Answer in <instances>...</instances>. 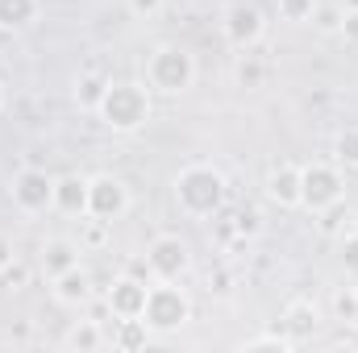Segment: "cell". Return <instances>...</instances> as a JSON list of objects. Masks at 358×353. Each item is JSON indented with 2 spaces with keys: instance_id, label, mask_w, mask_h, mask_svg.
I'll list each match as a JSON object with an SVG mask.
<instances>
[{
  "instance_id": "obj_17",
  "label": "cell",
  "mask_w": 358,
  "mask_h": 353,
  "mask_svg": "<svg viewBox=\"0 0 358 353\" xmlns=\"http://www.w3.org/2000/svg\"><path fill=\"white\" fill-rule=\"evenodd\" d=\"M150 324L142 320V316H129V320H117V333H113V345L117 350H125V353H134V350H146L150 345Z\"/></svg>"
},
{
  "instance_id": "obj_16",
  "label": "cell",
  "mask_w": 358,
  "mask_h": 353,
  "mask_svg": "<svg viewBox=\"0 0 358 353\" xmlns=\"http://www.w3.org/2000/svg\"><path fill=\"white\" fill-rule=\"evenodd\" d=\"M42 17V0H0V29L17 33Z\"/></svg>"
},
{
  "instance_id": "obj_28",
  "label": "cell",
  "mask_w": 358,
  "mask_h": 353,
  "mask_svg": "<svg viewBox=\"0 0 358 353\" xmlns=\"http://www.w3.org/2000/svg\"><path fill=\"white\" fill-rule=\"evenodd\" d=\"M263 229V220H259V212L255 208H242V212H234V233L246 241V237H255Z\"/></svg>"
},
{
  "instance_id": "obj_20",
  "label": "cell",
  "mask_w": 358,
  "mask_h": 353,
  "mask_svg": "<svg viewBox=\"0 0 358 353\" xmlns=\"http://www.w3.org/2000/svg\"><path fill=\"white\" fill-rule=\"evenodd\" d=\"M334 163L342 171H358V125L338 129V137H334Z\"/></svg>"
},
{
  "instance_id": "obj_5",
  "label": "cell",
  "mask_w": 358,
  "mask_h": 353,
  "mask_svg": "<svg viewBox=\"0 0 358 353\" xmlns=\"http://www.w3.org/2000/svg\"><path fill=\"white\" fill-rule=\"evenodd\" d=\"M346 200V171L338 163H304L300 167V208L321 216L325 208Z\"/></svg>"
},
{
  "instance_id": "obj_23",
  "label": "cell",
  "mask_w": 358,
  "mask_h": 353,
  "mask_svg": "<svg viewBox=\"0 0 358 353\" xmlns=\"http://www.w3.org/2000/svg\"><path fill=\"white\" fill-rule=\"evenodd\" d=\"M317 4H321V0H275V13H279V21H287V25H308L313 13H317Z\"/></svg>"
},
{
  "instance_id": "obj_22",
  "label": "cell",
  "mask_w": 358,
  "mask_h": 353,
  "mask_svg": "<svg viewBox=\"0 0 358 353\" xmlns=\"http://www.w3.org/2000/svg\"><path fill=\"white\" fill-rule=\"evenodd\" d=\"M242 353H255V350H275V353H292L296 345L283 337V329L275 324V329H267V333H255V337H246L242 345H238Z\"/></svg>"
},
{
  "instance_id": "obj_1",
  "label": "cell",
  "mask_w": 358,
  "mask_h": 353,
  "mask_svg": "<svg viewBox=\"0 0 358 353\" xmlns=\"http://www.w3.org/2000/svg\"><path fill=\"white\" fill-rule=\"evenodd\" d=\"M171 195H176V208L187 220H213V216L225 212L229 183H225V175L213 163H187L171 179Z\"/></svg>"
},
{
  "instance_id": "obj_10",
  "label": "cell",
  "mask_w": 358,
  "mask_h": 353,
  "mask_svg": "<svg viewBox=\"0 0 358 353\" xmlns=\"http://www.w3.org/2000/svg\"><path fill=\"white\" fill-rule=\"evenodd\" d=\"M146 291H150V283L146 278H138V274H117L113 278V287L104 291V303H108V316H117V320H129V316H142V308H146Z\"/></svg>"
},
{
  "instance_id": "obj_13",
  "label": "cell",
  "mask_w": 358,
  "mask_h": 353,
  "mask_svg": "<svg viewBox=\"0 0 358 353\" xmlns=\"http://www.w3.org/2000/svg\"><path fill=\"white\" fill-rule=\"evenodd\" d=\"M80 254H84V246H76L71 237H46L42 250H38V270L46 278H59L63 270L80 266Z\"/></svg>"
},
{
  "instance_id": "obj_11",
  "label": "cell",
  "mask_w": 358,
  "mask_h": 353,
  "mask_svg": "<svg viewBox=\"0 0 358 353\" xmlns=\"http://www.w3.org/2000/svg\"><path fill=\"white\" fill-rule=\"evenodd\" d=\"M321 324H325V316H321V308H317L313 299H287L283 312H279V329H283V337H287L292 345L313 341V337L321 333Z\"/></svg>"
},
{
  "instance_id": "obj_9",
  "label": "cell",
  "mask_w": 358,
  "mask_h": 353,
  "mask_svg": "<svg viewBox=\"0 0 358 353\" xmlns=\"http://www.w3.org/2000/svg\"><path fill=\"white\" fill-rule=\"evenodd\" d=\"M129 187H125V179L121 175H108V171H100V175L88 179V216L96 220H121L125 212H129Z\"/></svg>"
},
{
  "instance_id": "obj_35",
  "label": "cell",
  "mask_w": 358,
  "mask_h": 353,
  "mask_svg": "<svg viewBox=\"0 0 358 353\" xmlns=\"http://www.w3.org/2000/svg\"><path fill=\"white\" fill-rule=\"evenodd\" d=\"M355 295H358V287H355Z\"/></svg>"
},
{
  "instance_id": "obj_30",
  "label": "cell",
  "mask_w": 358,
  "mask_h": 353,
  "mask_svg": "<svg viewBox=\"0 0 358 353\" xmlns=\"http://www.w3.org/2000/svg\"><path fill=\"white\" fill-rule=\"evenodd\" d=\"M342 220H350V212H346V200L321 212V229H325V233H346V229H342Z\"/></svg>"
},
{
  "instance_id": "obj_3",
  "label": "cell",
  "mask_w": 358,
  "mask_h": 353,
  "mask_svg": "<svg viewBox=\"0 0 358 353\" xmlns=\"http://www.w3.org/2000/svg\"><path fill=\"white\" fill-rule=\"evenodd\" d=\"M142 80L155 96H183L196 84V59L176 42H159L142 63Z\"/></svg>"
},
{
  "instance_id": "obj_6",
  "label": "cell",
  "mask_w": 358,
  "mask_h": 353,
  "mask_svg": "<svg viewBox=\"0 0 358 353\" xmlns=\"http://www.w3.org/2000/svg\"><path fill=\"white\" fill-rule=\"evenodd\" d=\"M8 200L21 216H42L55 208V175H46L42 167H25L8 183Z\"/></svg>"
},
{
  "instance_id": "obj_29",
  "label": "cell",
  "mask_w": 358,
  "mask_h": 353,
  "mask_svg": "<svg viewBox=\"0 0 358 353\" xmlns=\"http://www.w3.org/2000/svg\"><path fill=\"white\" fill-rule=\"evenodd\" d=\"M342 13H346V8H321V4H317L313 25H317L321 33H338V29H342Z\"/></svg>"
},
{
  "instance_id": "obj_34",
  "label": "cell",
  "mask_w": 358,
  "mask_h": 353,
  "mask_svg": "<svg viewBox=\"0 0 358 353\" xmlns=\"http://www.w3.org/2000/svg\"><path fill=\"white\" fill-rule=\"evenodd\" d=\"M0 112H4V84H0Z\"/></svg>"
},
{
  "instance_id": "obj_25",
  "label": "cell",
  "mask_w": 358,
  "mask_h": 353,
  "mask_svg": "<svg viewBox=\"0 0 358 353\" xmlns=\"http://www.w3.org/2000/svg\"><path fill=\"white\" fill-rule=\"evenodd\" d=\"M334 316H338L342 324H358V295H355V287H342V291L334 295Z\"/></svg>"
},
{
  "instance_id": "obj_32",
  "label": "cell",
  "mask_w": 358,
  "mask_h": 353,
  "mask_svg": "<svg viewBox=\"0 0 358 353\" xmlns=\"http://www.w3.org/2000/svg\"><path fill=\"white\" fill-rule=\"evenodd\" d=\"M338 33H342V38H350V42H358V4L342 13V29H338Z\"/></svg>"
},
{
  "instance_id": "obj_26",
  "label": "cell",
  "mask_w": 358,
  "mask_h": 353,
  "mask_svg": "<svg viewBox=\"0 0 358 353\" xmlns=\"http://www.w3.org/2000/svg\"><path fill=\"white\" fill-rule=\"evenodd\" d=\"M108 220H96V216H84V237H80V246L84 250H100L104 241H108Z\"/></svg>"
},
{
  "instance_id": "obj_14",
  "label": "cell",
  "mask_w": 358,
  "mask_h": 353,
  "mask_svg": "<svg viewBox=\"0 0 358 353\" xmlns=\"http://www.w3.org/2000/svg\"><path fill=\"white\" fill-rule=\"evenodd\" d=\"M263 191H267L271 204H279V208H300V167H296V163L271 167Z\"/></svg>"
},
{
  "instance_id": "obj_4",
  "label": "cell",
  "mask_w": 358,
  "mask_h": 353,
  "mask_svg": "<svg viewBox=\"0 0 358 353\" xmlns=\"http://www.w3.org/2000/svg\"><path fill=\"white\" fill-rule=\"evenodd\" d=\"M142 320L150 324L155 337H171V333H179V329H187V320H192V299H187V291L176 287V283L155 278L150 291H146Z\"/></svg>"
},
{
  "instance_id": "obj_27",
  "label": "cell",
  "mask_w": 358,
  "mask_h": 353,
  "mask_svg": "<svg viewBox=\"0 0 358 353\" xmlns=\"http://www.w3.org/2000/svg\"><path fill=\"white\" fill-rule=\"evenodd\" d=\"M0 283H4L8 291H25V287H29V266L21 262V258H13V262L0 270Z\"/></svg>"
},
{
  "instance_id": "obj_12",
  "label": "cell",
  "mask_w": 358,
  "mask_h": 353,
  "mask_svg": "<svg viewBox=\"0 0 358 353\" xmlns=\"http://www.w3.org/2000/svg\"><path fill=\"white\" fill-rule=\"evenodd\" d=\"M50 291H55V299L63 308H84V303H92V295H96V283H92V274L84 266H71L59 278H50Z\"/></svg>"
},
{
  "instance_id": "obj_31",
  "label": "cell",
  "mask_w": 358,
  "mask_h": 353,
  "mask_svg": "<svg viewBox=\"0 0 358 353\" xmlns=\"http://www.w3.org/2000/svg\"><path fill=\"white\" fill-rule=\"evenodd\" d=\"M125 8H129L138 21H150V17L163 13V0H125Z\"/></svg>"
},
{
  "instance_id": "obj_7",
  "label": "cell",
  "mask_w": 358,
  "mask_h": 353,
  "mask_svg": "<svg viewBox=\"0 0 358 353\" xmlns=\"http://www.w3.org/2000/svg\"><path fill=\"white\" fill-rule=\"evenodd\" d=\"M146 266H150L155 278L179 283V278L192 270V246H187L179 233H159V237H150V246H146Z\"/></svg>"
},
{
  "instance_id": "obj_24",
  "label": "cell",
  "mask_w": 358,
  "mask_h": 353,
  "mask_svg": "<svg viewBox=\"0 0 358 353\" xmlns=\"http://www.w3.org/2000/svg\"><path fill=\"white\" fill-rule=\"evenodd\" d=\"M338 262H342L346 274H355V278H358V229L338 233Z\"/></svg>"
},
{
  "instance_id": "obj_19",
  "label": "cell",
  "mask_w": 358,
  "mask_h": 353,
  "mask_svg": "<svg viewBox=\"0 0 358 353\" xmlns=\"http://www.w3.org/2000/svg\"><path fill=\"white\" fill-rule=\"evenodd\" d=\"M104 91H108V75H96V71H84L80 80H76V104L84 108V112H96V104L104 100Z\"/></svg>"
},
{
  "instance_id": "obj_2",
  "label": "cell",
  "mask_w": 358,
  "mask_h": 353,
  "mask_svg": "<svg viewBox=\"0 0 358 353\" xmlns=\"http://www.w3.org/2000/svg\"><path fill=\"white\" fill-rule=\"evenodd\" d=\"M150 96L155 91L146 88V80H108L104 100L96 104V117L113 133H138V129H146V121L155 112Z\"/></svg>"
},
{
  "instance_id": "obj_15",
  "label": "cell",
  "mask_w": 358,
  "mask_h": 353,
  "mask_svg": "<svg viewBox=\"0 0 358 353\" xmlns=\"http://www.w3.org/2000/svg\"><path fill=\"white\" fill-rule=\"evenodd\" d=\"M55 212L63 216H88V179L84 175H59L55 179Z\"/></svg>"
},
{
  "instance_id": "obj_8",
  "label": "cell",
  "mask_w": 358,
  "mask_h": 353,
  "mask_svg": "<svg viewBox=\"0 0 358 353\" xmlns=\"http://www.w3.org/2000/svg\"><path fill=\"white\" fill-rule=\"evenodd\" d=\"M221 33L234 50H255L263 38H267V13L259 4H229L225 17H221Z\"/></svg>"
},
{
  "instance_id": "obj_21",
  "label": "cell",
  "mask_w": 358,
  "mask_h": 353,
  "mask_svg": "<svg viewBox=\"0 0 358 353\" xmlns=\"http://www.w3.org/2000/svg\"><path fill=\"white\" fill-rule=\"evenodd\" d=\"M234 80H238V88H263V84H267V63H263L259 54L242 50V59H238V67H234Z\"/></svg>"
},
{
  "instance_id": "obj_33",
  "label": "cell",
  "mask_w": 358,
  "mask_h": 353,
  "mask_svg": "<svg viewBox=\"0 0 358 353\" xmlns=\"http://www.w3.org/2000/svg\"><path fill=\"white\" fill-rule=\"evenodd\" d=\"M13 258H17V254H13V241H8V237L0 233V270H4V266L13 262Z\"/></svg>"
},
{
  "instance_id": "obj_18",
  "label": "cell",
  "mask_w": 358,
  "mask_h": 353,
  "mask_svg": "<svg viewBox=\"0 0 358 353\" xmlns=\"http://www.w3.org/2000/svg\"><path fill=\"white\" fill-rule=\"evenodd\" d=\"M63 345H67V350H80V353L104 350V329H100V320H80V324H71L67 337H63Z\"/></svg>"
}]
</instances>
